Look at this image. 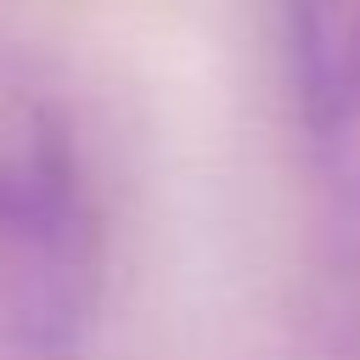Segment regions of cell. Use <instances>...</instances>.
Instances as JSON below:
<instances>
[{
	"instance_id": "cell-1",
	"label": "cell",
	"mask_w": 360,
	"mask_h": 360,
	"mask_svg": "<svg viewBox=\"0 0 360 360\" xmlns=\"http://www.w3.org/2000/svg\"><path fill=\"white\" fill-rule=\"evenodd\" d=\"M107 298V202L73 107L0 73V338L22 360H73Z\"/></svg>"
},
{
	"instance_id": "cell-2",
	"label": "cell",
	"mask_w": 360,
	"mask_h": 360,
	"mask_svg": "<svg viewBox=\"0 0 360 360\" xmlns=\"http://www.w3.org/2000/svg\"><path fill=\"white\" fill-rule=\"evenodd\" d=\"M276 39L304 158L360 225V0H276Z\"/></svg>"
}]
</instances>
